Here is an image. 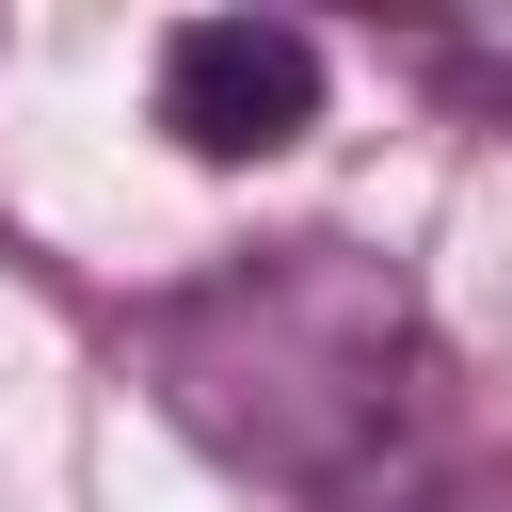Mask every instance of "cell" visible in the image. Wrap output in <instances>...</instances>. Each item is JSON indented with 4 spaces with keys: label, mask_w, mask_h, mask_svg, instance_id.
<instances>
[{
    "label": "cell",
    "mask_w": 512,
    "mask_h": 512,
    "mask_svg": "<svg viewBox=\"0 0 512 512\" xmlns=\"http://www.w3.org/2000/svg\"><path fill=\"white\" fill-rule=\"evenodd\" d=\"M128 368L192 448H224L272 496H368L432 416L416 288L352 240H256L128 320Z\"/></svg>",
    "instance_id": "6da1fadb"
},
{
    "label": "cell",
    "mask_w": 512,
    "mask_h": 512,
    "mask_svg": "<svg viewBox=\"0 0 512 512\" xmlns=\"http://www.w3.org/2000/svg\"><path fill=\"white\" fill-rule=\"evenodd\" d=\"M160 128L192 160H288L320 128V32H288V16H176L160 32Z\"/></svg>",
    "instance_id": "7a4b0ae2"
}]
</instances>
